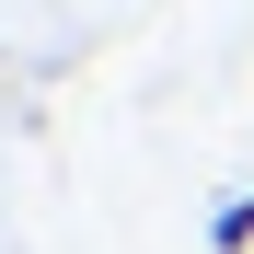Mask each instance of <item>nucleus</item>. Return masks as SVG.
<instances>
[{
	"instance_id": "nucleus-1",
	"label": "nucleus",
	"mask_w": 254,
	"mask_h": 254,
	"mask_svg": "<svg viewBox=\"0 0 254 254\" xmlns=\"http://www.w3.org/2000/svg\"><path fill=\"white\" fill-rule=\"evenodd\" d=\"M208 254H254V196H231L220 220H208Z\"/></svg>"
}]
</instances>
